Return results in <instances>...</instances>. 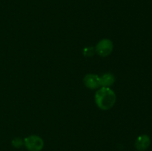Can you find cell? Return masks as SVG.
<instances>
[{"mask_svg": "<svg viewBox=\"0 0 152 151\" xmlns=\"http://www.w3.org/2000/svg\"><path fill=\"white\" fill-rule=\"evenodd\" d=\"M115 93L110 87H102L96 91L95 94V102L99 109L102 110H110L116 102Z\"/></svg>", "mask_w": 152, "mask_h": 151, "instance_id": "1", "label": "cell"}, {"mask_svg": "<svg viewBox=\"0 0 152 151\" xmlns=\"http://www.w3.org/2000/svg\"><path fill=\"white\" fill-rule=\"evenodd\" d=\"M24 144V141L21 139L20 138H15L12 141V145L15 148H20Z\"/></svg>", "mask_w": 152, "mask_h": 151, "instance_id": "7", "label": "cell"}, {"mask_svg": "<svg viewBox=\"0 0 152 151\" xmlns=\"http://www.w3.org/2000/svg\"><path fill=\"white\" fill-rule=\"evenodd\" d=\"M114 81H115V77L112 73H107L100 76L101 87H109L113 85Z\"/></svg>", "mask_w": 152, "mask_h": 151, "instance_id": "6", "label": "cell"}, {"mask_svg": "<svg viewBox=\"0 0 152 151\" xmlns=\"http://www.w3.org/2000/svg\"><path fill=\"white\" fill-rule=\"evenodd\" d=\"M151 144V139L147 135H141L138 136L135 141V147L139 151H144L148 149Z\"/></svg>", "mask_w": 152, "mask_h": 151, "instance_id": "5", "label": "cell"}, {"mask_svg": "<svg viewBox=\"0 0 152 151\" xmlns=\"http://www.w3.org/2000/svg\"><path fill=\"white\" fill-rule=\"evenodd\" d=\"M83 83L86 87L91 90H96L101 87L100 77L96 74H88L83 78Z\"/></svg>", "mask_w": 152, "mask_h": 151, "instance_id": "4", "label": "cell"}, {"mask_svg": "<svg viewBox=\"0 0 152 151\" xmlns=\"http://www.w3.org/2000/svg\"><path fill=\"white\" fill-rule=\"evenodd\" d=\"M113 42L108 38H104L99 41L95 47V52L102 57L108 56L113 51Z\"/></svg>", "mask_w": 152, "mask_h": 151, "instance_id": "3", "label": "cell"}, {"mask_svg": "<svg viewBox=\"0 0 152 151\" xmlns=\"http://www.w3.org/2000/svg\"><path fill=\"white\" fill-rule=\"evenodd\" d=\"M24 144L29 151H41L44 147V142L39 136L32 135L25 138Z\"/></svg>", "mask_w": 152, "mask_h": 151, "instance_id": "2", "label": "cell"}, {"mask_svg": "<svg viewBox=\"0 0 152 151\" xmlns=\"http://www.w3.org/2000/svg\"><path fill=\"white\" fill-rule=\"evenodd\" d=\"M94 48L92 47H86V48L84 49V50H83V53H84L85 56H87V57H90V56H93V55L94 54Z\"/></svg>", "mask_w": 152, "mask_h": 151, "instance_id": "8", "label": "cell"}]
</instances>
